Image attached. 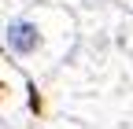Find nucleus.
I'll return each mask as SVG.
<instances>
[{
	"mask_svg": "<svg viewBox=\"0 0 133 129\" xmlns=\"http://www.w3.org/2000/svg\"><path fill=\"white\" fill-rule=\"evenodd\" d=\"M4 89H8V81H4V74H0V92H4Z\"/></svg>",
	"mask_w": 133,
	"mask_h": 129,
	"instance_id": "2",
	"label": "nucleus"
},
{
	"mask_svg": "<svg viewBox=\"0 0 133 129\" xmlns=\"http://www.w3.org/2000/svg\"><path fill=\"white\" fill-rule=\"evenodd\" d=\"M70 41H74V19L52 4L19 11L0 26L4 52L26 67H41V70L56 67L63 52H70Z\"/></svg>",
	"mask_w": 133,
	"mask_h": 129,
	"instance_id": "1",
	"label": "nucleus"
}]
</instances>
